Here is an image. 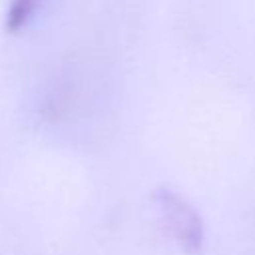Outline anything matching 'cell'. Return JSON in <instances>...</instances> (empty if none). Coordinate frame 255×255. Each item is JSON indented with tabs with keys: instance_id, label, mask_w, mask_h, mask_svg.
Segmentation results:
<instances>
[{
	"instance_id": "obj_1",
	"label": "cell",
	"mask_w": 255,
	"mask_h": 255,
	"mask_svg": "<svg viewBox=\"0 0 255 255\" xmlns=\"http://www.w3.org/2000/svg\"><path fill=\"white\" fill-rule=\"evenodd\" d=\"M165 227L185 251H199L203 247V223L191 203L171 189H159L155 193Z\"/></svg>"
},
{
	"instance_id": "obj_2",
	"label": "cell",
	"mask_w": 255,
	"mask_h": 255,
	"mask_svg": "<svg viewBox=\"0 0 255 255\" xmlns=\"http://www.w3.org/2000/svg\"><path fill=\"white\" fill-rule=\"evenodd\" d=\"M36 6L38 0H12L6 14V30L18 32L20 28H24L32 18V14L36 12Z\"/></svg>"
}]
</instances>
